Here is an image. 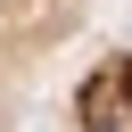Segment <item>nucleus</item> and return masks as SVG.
Masks as SVG:
<instances>
[{
  "label": "nucleus",
  "mask_w": 132,
  "mask_h": 132,
  "mask_svg": "<svg viewBox=\"0 0 132 132\" xmlns=\"http://www.w3.org/2000/svg\"><path fill=\"white\" fill-rule=\"evenodd\" d=\"M82 25H91V0H0V132L33 124Z\"/></svg>",
  "instance_id": "obj_1"
},
{
  "label": "nucleus",
  "mask_w": 132,
  "mask_h": 132,
  "mask_svg": "<svg viewBox=\"0 0 132 132\" xmlns=\"http://www.w3.org/2000/svg\"><path fill=\"white\" fill-rule=\"evenodd\" d=\"M74 99H82V132H132V50L99 58Z\"/></svg>",
  "instance_id": "obj_2"
}]
</instances>
